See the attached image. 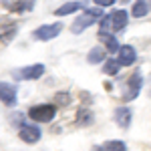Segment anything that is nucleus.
<instances>
[{"label": "nucleus", "instance_id": "f257e3e1", "mask_svg": "<svg viewBox=\"0 0 151 151\" xmlns=\"http://www.w3.org/2000/svg\"><path fill=\"white\" fill-rule=\"evenodd\" d=\"M99 18H103V10L97 6V8H87L81 16L70 24V30L75 35H81L83 30H87L89 26H93L95 22H99Z\"/></svg>", "mask_w": 151, "mask_h": 151}, {"label": "nucleus", "instance_id": "f03ea898", "mask_svg": "<svg viewBox=\"0 0 151 151\" xmlns=\"http://www.w3.org/2000/svg\"><path fill=\"white\" fill-rule=\"evenodd\" d=\"M55 115H57V107L55 105H36V107L28 109V117L38 121V123H48V121L55 119Z\"/></svg>", "mask_w": 151, "mask_h": 151}, {"label": "nucleus", "instance_id": "7ed1b4c3", "mask_svg": "<svg viewBox=\"0 0 151 151\" xmlns=\"http://www.w3.org/2000/svg\"><path fill=\"white\" fill-rule=\"evenodd\" d=\"M42 75H45V65H40V63L14 70V79H18V81H35V79H40Z\"/></svg>", "mask_w": 151, "mask_h": 151}, {"label": "nucleus", "instance_id": "20e7f679", "mask_svg": "<svg viewBox=\"0 0 151 151\" xmlns=\"http://www.w3.org/2000/svg\"><path fill=\"white\" fill-rule=\"evenodd\" d=\"M60 30H63V24H60V22L42 24L40 28H36L35 32H32V38H36V40H52V38H57V36H58Z\"/></svg>", "mask_w": 151, "mask_h": 151}, {"label": "nucleus", "instance_id": "39448f33", "mask_svg": "<svg viewBox=\"0 0 151 151\" xmlns=\"http://www.w3.org/2000/svg\"><path fill=\"white\" fill-rule=\"evenodd\" d=\"M18 137L24 143H36L40 139V129L36 127L35 123H22L20 129H18Z\"/></svg>", "mask_w": 151, "mask_h": 151}, {"label": "nucleus", "instance_id": "423d86ee", "mask_svg": "<svg viewBox=\"0 0 151 151\" xmlns=\"http://www.w3.org/2000/svg\"><path fill=\"white\" fill-rule=\"evenodd\" d=\"M135 60H137V52H135V48L131 45H123L117 50V63L121 67H131Z\"/></svg>", "mask_w": 151, "mask_h": 151}, {"label": "nucleus", "instance_id": "0eeeda50", "mask_svg": "<svg viewBox=\"0 0 151 151\" xmlns=\"http://www.w3.org/2000/svg\"><path fill=\"white\" fill-rule=\"evenodd\" d=\"M0 101L6 107H12L16 103V87L10 83H0Z\"/></svg>", "mask_w": 151, "mask_h": 151}, {"label": "nucleus", "instance_id": "6e6552de", "mask_svg": "<svg viewBox=\"0 0 151 151\" xmlns=\"http://www.w3.org/2000/svg\"><path fill=\"white\" fill-rule=\"evenodd\" d=\"M141 85H143V79H141V73L137 70V73H133V77H131V79H129V83H127V93H125V101H129V99H135V97L139 95Z\"/></svg>", "mask_w": 151, "mask_h": 151}, {"label": "nucleus", "instance_id": "1a4fd4ad", "mask_svg": "<svg viewBox=\"0 0 151 151\" xmlns=\"http://www.w3.org/2000/svg\"><path fill=\"white\" fill-rule=\"evenodd\" d=\"M16 30H18L16 22H12V20H0V40L10 42L12 36L16 35Z\"/></svg>", "mask_w": 151, "mask_h": 151}, {"label": "nucleus", "instance_id": "9d476101", "mask_svg": "<svg viewBox=\"0 0 151 151\" xmlns=\"http://www.w3.org/2000/svg\"><path fill=\"white\" fill-rule=\"evenodd\" d=\"M131 117H133V113H131L129 107H119V109H115V121H117L119 127L127 129L131 125Z\"/></svg>", "mask_w": 151, "mask_h": 151}, {"label": "nucleus", "instance_id": "9b49d317", "mask_svg": "<svg viewBox=\"0 0 151 151\" xmlns=\"http://www.w3.org/2000/svg\"><path fill=\"white\" fill-rule=\"evenodd\" d=\"M111 18H113V32H117V30H123V28L127 26L129 14L125 10H117V12L111 14Z\"/></svg>", "mask_w": 151, "mask_h": 151}, {"label": "nucleus", "instance_id": "f8f14e48", "mask_svg": "<svg viewBox=\"0 0 151 151\" xmlns=\"http://www.w3.org/2000/svg\"><path fill=\"white\" fill-rule=\"evenodd\" d=\"M81 8H83V2H79V0H70V2H67V4H63L60 8H57L55 14H57V16H67V14H73V12L81 10Z\"/></svg>", "mask_w": 151, "mask_h": 151}, {"label": "nucleus", "instance_id": "ddd939ff", "mask_svg": "<svg viewBox=\"0 0 151 151\" xmlns=\"http://www.w3.org/2000/svg\"><path fill=\"white\" fill-rule=\"evenodd\" d=\"M99 38H101V42L107 47L109 52H117L121 48L119 42H117V38H115V35H111V32H99Z\"/></svg>", "mask_w": 151, "mask_h": 151}, {"label": "nucleus", "instance_id": "4468645a", "mask_svg": "<svg viewBox=\"0 0 151 151\" xmlns=\"http://www.w3.org/2000/svg\"><path fill=\"white\" fill-rule=\"evenodd\" d=\"M149 10H151V6H149L147 0H135V2H133V8H131V14H133L135 18H141V16H145Z\"/></svg>", "mask_w": 151, "mask_h": 151}, {"label": "nucleus", "instance_id": "2eb2a0df", "mask_svg": "<svg viewBox=\"0 0 151 151\" xmlns=\"http://www.w3.org/2000/svg\"><path fill=\"white\" fill-rule=\"evenodd\" d=\"M87 60H89L91 65H97V63H105V60H107V52H105V48H101V47L91 48V52H89Z\"/></svg>", "mask_w": 151, "mask_h": 151}, {"label": "nucleus", "instance_id": "dca6fc26", "mask_svg": "<svg viewBox=\"0 0 151 151\" xmlns=\"http://www.w3.org/2000/svg\"><path fill=\"white\" fill-rule=\"evenodd\" d=\"M119 69H121V65L117 63L115 58H107V60L103 63V73H105V75H109V77L117 75V73H119Z\"/></svg>", "mask_w": 151, "mask_h": 151}, {"label": "nucleus", "instance_id": "f3484780", "mask_svg": "<svg viewBox=\"0 0 151 151\" xmlns=\"http://www.w3.org/2000/svg\"><path fill=\"white\" fill-rule=\"evenodd\" d=\"M99 151H127V145L123 141H107L99 147Z\"/></svg>", "mask_w": 151, "mask_h": 151}, {"label": "nucleus", "instance_id": "a211bd4d", "mask_svg": "<svg viewBox=\"0 0 151 151\" xmlns=\"http://www.w3.org/2000/svg\"><path fill=\"white\" fill-rule=\"evenodd\" d=\"M79 123L81 125H91L93 123V113L91 111H79Z\"/></svg>", "mask_w": 151, "mask_h": 151}, {"label": "nucleus", "instance_id": "6ab92c4d", "mask_svg": "<svg viewBox=\"0 0 151 151\" xmlns=\"http://www.w3.org/2000/svg\"><path fill=\"white\" fill-rule=\"evenodd\" d=\"M55 103L57 105H69L70 103V95L69 93H57L55 95Z\"/></svg>", "mask_w": 151, "mask_h": 151}, {"label": "nucleus", "instance_id": "aec40b11", "mask_svg": "<svg viewBox=\"0 0 151 151\" xmlns=\"http://www.w3.org/2000/svg\"><path fill=\"white\" fill-rule=\"evenodd\" d=\"M95 4H97L99 8H105V6H113L115 0H95Z\"/></svg>", "mask_w": 151, "mask_h": 151}]
</instances>
